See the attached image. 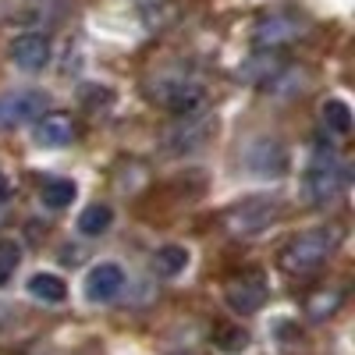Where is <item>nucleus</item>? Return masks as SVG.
Segmentation results:
<instances>
[{
    "label": "nucleus",
    "instance_id": "1",
    "mask_svg": "<svg viewBox=\"0 0 355 355\" xmlns=\"http://www.w3.org/2000/svg\"><path fill=\"white\" fill-rule=\"evenodd\" d=\"M334 242H338V231L334 227H313V231H302V234H295V239L281 249V256H277V266L284 274H309V270H316V266L331 256V249H334Z\"/></svg>",
    "mask_w": 355,
    "mask_h": 355
},
{
    "label": "nucleus",
    "instance_id": "2",
    "mask_svg": "<svg viewBox=\"0 0 355 355\" xmlns=\"http://www.w3.org/2000/svg\"><path fill=\"white\" fill-rule=\"evenodd\" d=\"M341 185H345L341 160L331 150H316L313 160H309V171H306V192H309V199L313 202H327Z\"/></svg>",
    "mask_w": 355,
    "mask_h": 355
},
{
    "label": "nucleus",
    "instance_id": "3",
    "mask_svg": "<svg viewBox=\"0 0 355 355\" xmlns=\"http://www.w3.org/2000/svg\"><path fill=\"white\" fill-rule=\"evenodd\" d=\"M46 107V96L36 93V89H18V93L0 96V128H18L36 121Z\"/></svg>",
    "mask_w": 355,
    "mask_h": 355
},
{
    "label": "nucleus",
    "instance_id": "4",
    "mask_svg": "<svg viewBox=\"0 0 355 355\" xmlns=\"http://www.w3.org/2000/svg\"><path fill=\"white\" fill-rule=\"evenodd\" d=\"M121 288H125V266L114 263V259L96 263L93 270L85 274V299L89 302H110L121 295Z\"/></svg>",
    "mask_w": 355,
    "mask_h": 355
},
{
    "label": "nucleus",
    "instance_id": "5",
    "mask_svg": "<svg viewBox=\"0 0 355 355\" xmlns=\"http://www.w3.org/2000/svg\"><path fill=\"white\" fill-rule=\"evenodd\" d=\"M157 100H160L167 110H174V114H196V110L202 107L206 93H202V85H199V82H189V78H167V82L157 85Z\"/></svg>",
    "mask_w": 355,
    "mask_h": 355
},
{
    "label": "nucleus",
    "instance_id": "6",
    "mask_svg": "<svg viewBox=\"0 0 355 355\" xmlns=\"http://www.w3.org/2000/svg\"><path fill=\"white\" fill-rule=\"evenodd\" d=\"M11 61L21 71H43L50 64V40L43 33H21V36H15Z\"/></svg>",
    "mask_w": 355,
    "mask_h": 355
},
{
    "label": "nucleus",
    "instance_id": "7",
    "mask_svg": "<svg viewBox=\"0 0 355 355\" xmlns=\"http://www.w3.org/2000/svg\"><path fill=\"white\" fill-rule=\"evenodd\" d=\"M36 146H46V150H61L75 139V121L68 114H40L36 128H33Z\"/></svg>",
    "mask_w": 355,
    "mask_h": 355
},
{
    "label": "nucleus",
    "instance_id": "8",
    "mask_svg": "<svg viewBox=\"0 0 355 355\" xmlns=\"http://www.w3.org/2000/svg\"><path fill=\"white\" fill-rule=\"evenodd\" d=\"M224 299L234 313H242V316H252L263 302H266V284L259 277H239V281H231L227 291H224Z\"/></svg>",
    "mask_w": 355,
    "mask_h": 355
},
{
    "label": "nucleus",
    "instance_id": "9",
    "mask_svg": "<svg viewBox=\"0 0 355 355\" xmlns=\"http://www.w3.org/2000/svg\"><path fill=\"white\" fill-rule=\"evenodd\" d=\"M249 164H252V171H259V174H281V171L288 167V153H284L281 142L263 139V142H256L252 150H249Z\"/></svg>",
    "mask_w": 355,
    "mask_h": 355
},
{
    "label": "nucleus",
    "instance_id": "10",
    "mask_svg": "<svg viewBox=\"0 0 355 355\" xmlns=\"http://www.w3.org/2000/svg\"><path fill=\"white\" fill-rule=\"evenodd\" d=\"M189 263H192V252H189L185 245H160V249L153 252V270H157L160 277L185 274Z\"/></svg>",
    "mask_w": 355,
    "mask_h": 355
},
{
    "label": "nucleus",
    "instance_id": "11",
    "mask_svg": "<svg viewBox=\"0 0 355 355\" xmlns=\"http://www.w3.org/2000/svg\"><path fill=\"white\" fill-rule=\"evenodd\" d=\"M295 33H299V25L295 21H288V18H263L259 25H256V46H281V43H288Z\"/></svg>",
    "mask_w": 355,
    "mask_h": 355
},
{
    "label": "nucleus",
    "instance_id": "12",
    "mask_svg": "<svg viewBox=\"0 0 355 355\" xmlns=\"http://www.w3.org/2000/svg\"><path fill=\"white\" fill-rule=\"evenodd\" d=\"M28 295L46 306H57V302H64L68 299V284L57 277V274H33L28 277Z\"/></svg>",
    "mask_w": 355,
    "mask_h": 355
},
{
    "label": "nucleus",
    "instance_id": "13",
    "mask_svg": "<svg viewBox=\"0 0 355 355\" xmlns=\"http://www.w3.org/2000/svg\"><path fill=\"white\" fill-rule=\"evenodd\" d=\"M114 224V210L103 202H93V206H85L82 217H78V231L89 234V239H100V234Z\"/></svg>",
    "mask_w": 355,
    "mask_h": 355
},
{
    "label": "nucleus",
    "instance_id": "14",
    "mask_svg": "<svg viewBox=\"0 0 355 355\" xmlns=\"http://www.w3.org/2000/svg\"><path fill=\"white\" fill-rule=\"evenodd\" d=\"M75 196H78V185H75V182H68V178L46 182V185H43V192H40V199H43L46 210H64V206H71V202H75Z\"/></svg>",
    "mask_w": 355,
    "mask_h": 355
},
{
    "label": "nucleus",
    "instance_id": "15",
    "mask_svg": "<svg viewBox=\"0 0 355 355\" xmlns=\"http://www.w3.org/2000/svg\"><path fill=\"white\" fill-rule=\"evenodd\" d=\"M323 125H327V132H334V135H348L352 132V125H355V117H352V107L345 103V100H327L323 103Z\"/></svg>",
    "mask_w": 355,
    "mask_h": 355
},
{
    "label": "nucleus",
    "instance_id": "16",
    "mask_svg": "<svg viewBox=\"0 0 355 355\" xmlns=\"http://www.w3.org/2000/svg\"><path fill=\"white\" fill-rule=\"evenodd\" d=\"M18 263H21V245L4 239V242H0V284L11 281V274L18 270Z\"/></svg>",
    "mask_w": 355,
    "mask_h": 355
},
{
    "label": "nucleus",
    "instance_id": "17",
    "mask_svg": "<svg viewBox=\"0 0 355 355\" xmlns=\"http://www.w3.org/2000/svg\"><path fill=\"white\" fill-rule=\"evenodd\" d=\"M8 196H11V182H8V178H4V174H0V202H4Z\"/></svg>",
    "mask_w": 355,
    "mask_h": 355
}]
</instances>
